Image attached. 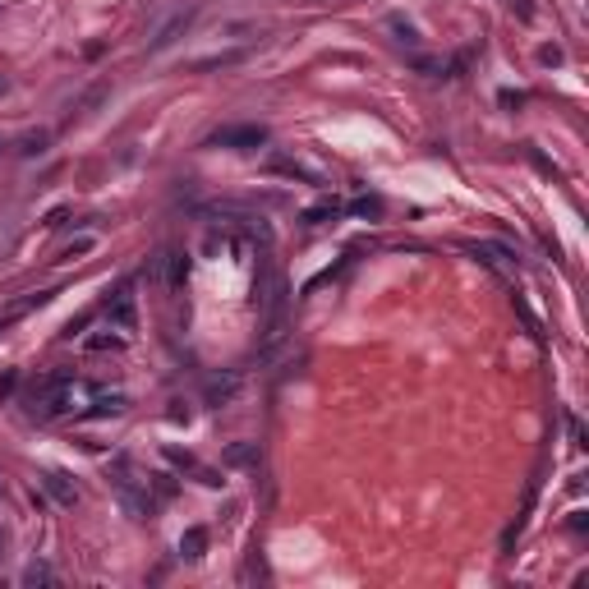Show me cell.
<instances>
[{
  "label": "cell",
  "instance_id": "cell-1",
  "mask_svg": "<svg viewBox=\"0 0 589 589\" xmlns=\"http://www.w3.org/2000/svg\"><path fill=\"white\" fill-rule=\"evenodd\" d=\"M106 323L115 327V332H134V323H139V304H134V286H120V290L106 299Z\"/></svg>",
  "mask_w": 589,
  "mask_h": 589
},
{
  "label": "cell",
  "instance_id": "cell-2",
  "mask_svg": "<svg viewBox=\"0 0 589 589\" xmlns=\"http://www.w3.org/2000/svg\"><path fill=\"white\" fill-rule=\"evenodd\" d=\"M207 143H212V148H263L267 129L263 124H231V129H217Z\"/></svg>",
  "mask_w": 589,
  "mask_h": 589
},
{
  "label": "cell",
  "instance_id": "cell-3",
  "mask_svg": "<svg viewBox=\"0 0 589 589\" xmlns=\"http://www.w3.org/2000/svg\"><path fill=\"white\" fill-rule=\"evenodd\" d=\"M51 294H56V290H28V294H19V299H10V304L0 309V332H5V327H14V323H23L28 313H37Z\"/></svg>",
  "mask_w": 589,
  "mask_h": 589
},
{
  "label": "cell",
  "instance_id": "cell-4",
  "mask_svg": "<svg viewBox=\"0 0 589 589\" xmlns=\"http://www.w3.org/2000/svg\"><path fill=\"white\" fill-rule=\"evenodd\" d=\"M189 23H194V10H175V14L166 19V23H157V32H152V42H148V47H152V51H166V47H175V42L185 37V28H189Z\"/></svg>",
  "mask_w": 589,
  "mask_h": 589
},
{
  "label": "cell",
  "instance_id": "cell-5",
  "mask_svg": "<svg viewBox=\"0 0 589 589\" xmlns=\"http://www.w3.org/2000/svg\"><path fill=\"white\" fill-rule=\"evenodd\" d=\"M42 488L51 493L56 507H78V483L69 479L65 470H47V474H42Z\"/></svg>",
  "mask_w": 589,
  "mask_h": 589
},
{
  "label": "cell",
  "instance_id": "cell-6",
  "mask_svg": "<svg viewBox=\"0 0 589 589\" xmlns=\"http://www.w3.org/2000/svg\"><path fill=\"white\" fill-rule=\"evenodd\" d=\"M157 272H166V286H171V290H180V286L189 281V258L171 249V253H161V258H157Z\"/></svg>",
  "mask_w": 589,
  "mask_h": 589
},
{
  "label": "cell",
  "instance_id": "cell-7",
  "mask_svg": "<svg viewBox=\"0 0 589 589\" xmlns=\"http://www.w3.org/2000/svg\"><path fill=\"white\" fill-rule=\"evenodd\" d=\"M235 391H240V378L235 373H217V378H207V405H231Z\"/></svg>",
  "mask_w": 589,
  "mask_h": 589
},
{
  "label": "cell",
  "instance_id": "cell-8",
  "mask_svg": "<svg viewBox=\"0 0 589 589\" xmlns=\"http://www.w3.org/2000/svg\"><path fill=\"white\" fill-rule=\"evenodd\" d=\"M124 410V396L120 391H93V405H88V410H78V419H111V415H120Z\"/></svg>",
  "mask_w": 589,
  "mask_h": 589
},
{
  "label": "cell",
  "instance_id": "cell-9",
  "mask_svg": "<svg viewBox=\"0 0 589 589\" xmlns=\"http://www.w3.org/2000/svg\"><path fill=\"white\" fill-rule=\"evenodd\" d=\"M203 553H207V529L203 525H194V529H185L180 534V557H189V562H198Z\"/></svg>",
  "mask_w": 589,
  "mask_h": 589
},
{
  "label": "cell",
  "instance_id": "cell-10",
  "mask_svg": "<svg viewBox=\"0 0 589 589\" xmlns=\"http://www.w3.org/2000/svg\"><path fill=\"white\" fill-rule=\"evenodd\" d=\"M336 217H341V207H336V203H313V207L299 212V221H304L309 231H318V226H327V221H336Z\"/></svg>",
  "mask_w": 589,
  "mask_h": 589
},
{
  "label": "cell",
  "instance_id": "cell-11",
  "mask_svg": "<svg viewBox=\"0 0 589 589\" xmlns=\"http://www.w3.org/2000/svg\"><path fill=\"white\" fill-rule=\"evenodd\" d=\"M88 350L93 355H106V350H124V332H115V327H106V332H97V336H88Z\"/></svg>",
  "mask_w": 589,
  "mask_h": 589
},
{
  "label": "cell",
  "instance_id": "cell-12",
  "mask_svg": "<svg viewBox=\"0 0 589 589\" xmlns=\"http://www.w3.org/2000/svg\"><path fill=\"white\" fill-rule=\"evenodd\" d=\"M93 249H97L93 235H78V240H69V244L56 253V263H78V258H83V253H93Z\"/></svg>",
  "mask_w": 589,
  "mask_h": 589
},
{
  "label": "cell",
  "instance_id": "cell-13",
  "mask_svg": "<svg viewBox=\"0 0 589 589\" xmlns=\"http://www.w3.org/2000/svg\"><path fill=\"white\" fill-rule=\"evenodd\" d=\"M226 465H258V442H235L231 451H226Z\"/></svg>",
  "mask_w": 589,
  "mask_h": 589
},
{
  "label": "cell",
  "instance_id": "cell-14",
  "mask_svg": "<svg viewBox=\"0 0 589 589\" xmlns=\"http://www.w3.org/2000/svg\"><path fill=\"white\" fill-rule=\"evenodd\" d=\"M23 585H56V571H51L47 562H32L28 571H23Z\"/></svg>",
  "mask_w": 589,
  "mask_h": 589
},
{
  "label": "cell",
  "instance_id": "cell-15",
  "mask_svg": "<svg viewBox=\"0 0 589 589\" xmlns=\"http://www.w3.org/2000/svg\"><path fill=\"white\" fill-rule=\"evenodd\" d=\"M19 152H23V157H37V152H47V129H37V134H28Z\"/></svg>",
  "mask_w": 589,
  "mask_h": 589
},
{
  "label": "cell",
  "instance_id": "cell-16",
  "mask_svg": "<svg viewBox=\"0 0 589 589\" xmlns=\"http://www.w3.org/2000/svg\"><path fill=\"white\" fill-rule=\"evenodd\" d=\"M391 32H396V42H401V47H410L415 51L419 47V32L410 28V23H401V19H396V23H391Z\"/></svg>",
  "mask_w": 589,
  "mask_h": 589
},
{
  "label": "cell",
  "instance_id": "cell-17",
  "mask_svg": "<svg viewBox=\"0 0 589 589\" xmlns=\"http://www.w3.org/2000/svg\"><path fill=\"white\" fill-rule=\"evenodd\" d=\"M240 60V51H226V56H207V60H198L194 69H217V65H235Z\"/></svg>",
  "mask_w": 589,
  "mask_h": 589
},
{
  "label": "cell",
  "instance_id": "cell-18",
  "mask_svg": "<svg viewBox=\"0 0 589 589\" xmlns=\"http://www.w3.org/2000/svg\"><path fill=\"white\" fill-rule=\"evenodd\" d=\"M355 212H359V217H378V212H382V203H378V198H359Z\"/></svg>",
  "mask_w": 589,
  "mask_h": 589
},
{
  "label": "cell",
  "instance_id": "cell-19",
  "mask_svg": "<svg viewBox=\"0 0 589 589\" xmlns=\"http://www.w3.org/2000/svg\"><path fill=\"white\" fill-rule=\"evenodd\" d=\"M14 387H19V373H5V378H0V401H10Z\"/></svg>",
  "mask_w": 589,
  "mask_h": 589
},
{
  "label": "cell",
  "instance_id": "cell-20",
  "mask_svg": "<svg viewBox=\"0 0 589 589\" xmlns=\"http://www.w3.org/2000/svg\"><path fill=\"white\" fill-rule=\"evenodd\" d=\"M539 60H543V65H562V51H557V47H543Z\"/></svg>",
  "mask_w": 589,
  "mask_h": 589
}]
</instances>
